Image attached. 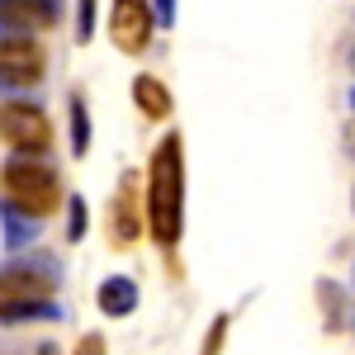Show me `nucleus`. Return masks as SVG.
Here are the masks:
<instances>
[{
    "label": "nucleus",
    "mask_w": 355,
    "mask_h": 355,
    "mask_svg": "<svg viewBox=\"0 0 355 355\" xmlns=\"http://www.w3.org/2000/svg\"><path fill=\"white\" fill-rule=\"evenodd\" d=\"M147 227H152V242L162 251L180 246V232H185V142H180V133H166L152 152V166H147Z\"/></svg>",
    "instance_id": "1"
},
{
    "label": "nucleus",
    "mask_w": 355,
    "mask_h": 355,
    "mask_svg": "<svg viewBox=\"0 0 355 355\" xmlns=\"http://www.w3.org/2000/svg\"><path fill=\"white\" fill-rule=\"evenodd\" d=\"M0 180H5V199H15L24 214H33V218H48V214H57V204H62V185H57V175L48 171L43 162H33V157H10L5 162V171H0Z\"/></svg>",
    "instance_id": "2"
},
{
    "label": "nucleus",
    "mask_w": 355,
    "mask_h": 355,
    "mask_svg": "<svg viewBox=\"0 0 355 355\" xmlns=\"http://www.w3.org/2000/svg\"><path fill=\"white\" fill-rule=\"evenodd\" d=\"M0 142H10L15 152H48L53 147V123L38 105L5 100L0 105Z\"/></svg>",
    "instance_id": "3"
},
{
    "label": "nucleus",
    "mask_w": 355,
    "mask_h": 355,
    "mask_svg": "<svg viewBox=\"0 0 355 355\" xmlns=\"http://www.w3.org/2000/svg\"><path fill=\"white\" fill-rule=\"evenodd\" d=\"M152 28H157V19H152V5L147 0H114L110 5V43L123 57L147 53Z\"/></svg>",
    "instance_id": "4"
},
{
    "label": "nucleus",
    "mask_w": 355,
    "mask_h": 355,
    "mask_svg": "<svg viewBox=\"0 0 355 355\" xmlns=\"http://www.w3.org/2000/svg\"><path fill=\"white\" fill-rule=\"evenodd\" d=\"M38 81H43V53L28 38L0 48V95H24Z\"/></svg>",
    "instance_id": "5"
},
{
    "label": "nucleus",
    "mask_w": 355,
    "mask_h": 355,
    "mask_svg": "<svg viewBox=\"0 0 355 355\" xmlns=\"http://www.w3.org/2000/svg\"><path fill=\"white\" fill-rule=\"evenodd\" d=\"M142 237V214H137V180L123 175V185L110 204V242L114 246H133Z\"/></svg>",
    "instance_id": "6"
},
{
    "label": "nucleus",
    "mask_w": 355,
    "mask_h": 355,
    "mask_svg": "<svg viewBox=\"0 0 355 355\" xmlns=\"http://www.w3.org/2000/svg\"><path fill=\"white\" fill-rule=\"evenodd\" d=\"M53 294V270H33V266H10L0 275V308L5 303H28V299H48Z\"/></svg>",
    "instance_id": "7"
},
{
    "label": "nucleus",
    "mask_w": 355,
    "mask_h": 355,
    "mask_svg": "<svg viewBox=\"0 0 355 355\" xmlns=\"http://www.w3.org/2000/svg\"><path fill=\"white\" fill-rule=\"evenodd\" d=\"M57 15H62V5L57 0H0V19L15 28H53Z\"/></svg>",
    "instance_id": "8"
},
{
    "label": "nucleus",
    "mask_w": 355,
    "mask_h": 355,
    "mask_svg": "<svg viewBox=\"0 0 355 355\" xmlns=\"http://www.w3.org/2000/svg\"><path fill=\"white\" fill-rule=\"evenodd\" d=\"M0 223H5V246H10V251L33 246V242H38V232H43V218L24 214L15 199H5V204H0Z\"/></svg>",
    "instance_id": "9"
},
{
    "label": "nucleus",
    "mask_w": 355,
    "mask_h": 355,
    "mask_svg": "<svg viewBox=\"0 0 355 355\" xmlns=\"http://www.w3.org/2000/svg\"><path fill=\"white\" fill-rule=\"evenodd\" d=\"M95 303H100L105 318H128V313L137 308V284L128 279V275H110V279H100Z\"/></svg>",
    "instance_id": "10"
},
{
    "label": "nucleus",
    "mask_w": 355,
    "mask_h": 355,
    "mask_svg": "<svg viewBox=\"0 0 355 355\" xmlns=\"http://www.w3.org/2000/svg\"><path fill=\"white\" fill-rule=\"evenodd\" d=\"M133 100L147 119H166V114H171V90H166V81H157V76H133Z\"/></svg>",
    "instance_id": "11"
},
{
    "label": "nucleus",
    "mask_w": 355,
    "mask_h": 355,
    "mask_svg": "<svg viewBox=\"0 0 355 355\" xmlns=\"http://www.w3.org/2000/svg\"><path fill=\"white\" fill-rule=\"evenodd\" d=\"M67 142H71V157L90 152V114H85L81 95H71V105H67Z\"/></svg>",
    "instance_id": "12"
},
{
    "label": "nucleus",
    "mask_w": 355,
    "mask_h": 355,
    "mask_svg": "<svg viewBox=\"0 0 355 355\" xmlns=\"http://www.w3.org/2000/svg\"><path fill=\"white\" fill-rule=\"evenodd\" d=\"M38 318H62V308L48 299H28V303H5L0 308V322L5 327H19V322H38Z\"/></svg>",
    "instance_id": "13"
},
{
    "label": "nucleus",
    "mask_w": 355,
    "mask_h": 355,
    "mask_svg": "<svg viewBox=\"0 0 355 355\" xmlns=\"http://www.w3.org/2000/svg\"><path fill=\"white\" fill-rule=\"evenodd\" d=\"M318 308H322V322H327V331H341V322H346V299H341V284L318 279Z\"/></svg>",
    "instance_id": "14"
},
{
    "label": "nucleus",
    "mask_w": 355,
    "mask_h": 355,
    "mask_svg": "<svg viewBox=\"0 0 355 355\" xmlns=\"http://www.w3.org/2000/svg\"><path fill=\"white\" fill-rule=\"evenodd\" d=\"M85 223H90V209H85L81 194H71V199H67V242H81Z\"/></svg>",
    "instance_id": "15"
},
{
    "label": "nucleus",
    "mask_w": 355,
    "mask_h": 355,
    "mask_svg": "<svg viewBox=\"0 0 355 355\" xmlns=\"http://www.w3.org/2000/svg\"><path fill=\"white\" fill-rule=\"evenodd\" d=\"M95 38V0H76V43Z\"/></svg>",
    "instance_id": "16"
},
{
    "label": "nucleus",
    "mask_w": 355,
    "mask_h": 355,
    "mask_svg": "<svg viewBox=\"0 0 355 355\" xmlns=\"http://www.w3.org/2000/svg\"><path fill=\"white\" fill-rule=\"evenodd\" d=\"M223 341H227V313L214 318V327H209V336H204V351H199V355H218Z\"/></svg>",
    "instance_id": "17"
},
{
    "label": "nucleus",
    "mask_w": 355,
    "mask_h": 355,
    "mask_svg": "<svg viewBox=\"0 0 355 355\" xmlns=\"http://www.w3.org/2000/svg\"><path fill=\"white\" fill-rule=\"evenodd\" d=\"M152 19L157 28H175V0H152Z\"/></svg>",
    "instance_id": "18"
},
{
    "label": "nucleus",
    "mask_w": 355,
    "mask_h": 355,
    "mask_svg": "<svg viewBox=\"0 0 355 355\" xmlns=\"http://www.w3.org/2000/svg\"><path fill=\"white\" fill-rule=\"evenodd\" d=\"M71 355H105V336H100V331H85Z\"/></svg>",
    "instance_id": "19"
},
{
    "label": "nucleus",
    "mask_w": 355,
    "mask_h": 355,
    "mask_svg": "<svg viewBox=\"0 0 355 355\" xmlns=\"http://www.w3.org/2000/svg\"><path fill=\"white\" fill-rule=\"evenodd\" d=\"M28 33L24 28H15V24H5V19H0V48H10V43H24Z\"/></svg>",
    "instance_id": "20"
},
{
    "label": "nucleus",
    "mask_w": 355,
    "mask_h": 355,
    "mask_svg": "<svg viewBox=\"0 0 355 355\" xmlns=\"http://www.w3.org/2000/svg\"><path fill=\"white\" fill-rule=\"evenodd\" d=\"M351 67H355V48H351Z\"/></svg>",
    "instance_id": "21"
},
{
    "label": "nucleus",
    "mask_w": 355,
    "mask_h": 355,
    "mask_svg": "<svg viewBox=\"0 0 355 355\" xmlns=\"http://www.w3.org/2000/svg\"><path fill=\"white\" fill-rule=\"evenodd\" d=\"M351 105H355V90H351Z\"/></svg>",
    "instance_id": "22"
}]
</instances>
